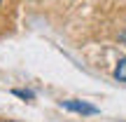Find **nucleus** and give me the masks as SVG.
Wrapping results in <instances>:
<instances>
[{"label":"nucleus","mask_w":126,"mask_h":122,"mask_svg":"<svg viewBox=\"0 0 126 122\" xmlns=\"http://www.w3.org/2000/svg\"><path fill=\"white\" fill-rule=\"evenodd\" d=\"M63 108L72 110V113H79V115H96L98 113L96 106H89L84 101H63Z\"/></svg>","instance_id":"1"},{"label":"nucleus","mask_w":126,"mask_h":122,"mask_svg":"<svg viewBox=\"0 0 126 122\" xmlns=\"http://www.w3.org/2000/svg\"><path fill=\"white\" fill-rule=\"evenodd\" d=\"M114 77H117L119 82H126V56L117 61V66H114Z\"/></svg>","instance_id":"2"},{"label":"nucleus","mask_w":126,"mask_h":122,"mask_svg":"<svg viewBox=\"0 0 126 122\" xmlns=\"http://www.w3.org/2000/svg\"><path fill=\"white\" fill-rule=\"evenodd\" d=\"M14 96H21V99H33V92H23V89H14Z\"/></svg>","instance_id":"3"},{"label":"nucleus","mask_w":126,"mask_h":122,"mask_svg":"<svg viewBox=\"0 0 126 122\" xmlns=\"http://www.w3.org/2000/svg\"><path fill=\"white\" fill-rule=\"evenodd\" d=\"M0 122H7V120H0Z\"/></svg>","instance_id":"4"},{"label":"nucleus","mask_w":126,"mask_h":122,"mask_svg":"<svg viewBox=\"0 0 126 122\" xmlns=\"http://www.w3.org/2000/svg\"><path fill=\"white\" fill-rule=\"evenodd\" d=\"M0 5H2V0H0Z\"/></svg>","instance_id":"5"}]
</instances>
